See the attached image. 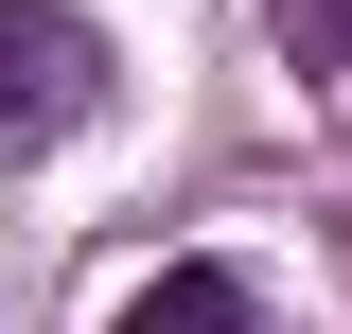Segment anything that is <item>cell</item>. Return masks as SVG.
Returning a JSON list of instances; mask_svg holds the SVG:
<instances>
[{"instance_id": "6da1fadb", "label": "cell", "mask_w": 352, "mask_h": 334, "mask_svg": "<svg viewBox=\"0 0 352 334\" xmlns=\"http://www.w3.org/2000/svg\"><path fill=\"white\" fill-rule=\"evenodd\" d=\"M88 88H106V36H88L71 0H0V141L88 124Z\"/></svg>"}, {"instance_id": "7a4b0ae2", "label": "cell", "mask_w": 352, "mask_h": 334, "mask_svg": "<svg viewBox=\"0 0 352 334\" xmlns=\"http://www.w3.org/2000/svg\"><path fill=\"white\" fill-rule=\"evenodd\" d=\"M106 334H247V282H229V264H159Z\"/></svg>"}, {"instance_id": "3957f363", "label": "cell", "mask_w": 352, "mask_h": 334, "mask_svg": "<svg viewBox=\"0 0 352 334\" xmlns=\"http://www.w3.org/2000/svg\"><path fill=\"white\" fill-rule=\"evenodd\" d=\"M264 18H282V53H300V71L352 88V0H264Z\"/></svg>"}]
</instances>
